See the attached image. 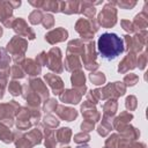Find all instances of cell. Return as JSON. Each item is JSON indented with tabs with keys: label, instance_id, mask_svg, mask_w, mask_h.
<instances>
[{
	"label": "cell",
	"instance_id": "1",
	"mask_svg": "<svg viewBox=\"0 0 148 148\" xmlns=\"http://www.w3.org/2000/svg\"><path fill=\"white\" fill-rule=\"evenodd\" d=\"M97 47H98V51L101 53V57L105 60H109V61L116 59L125 50V45H124L123 39L113 32L102 34L98 38Z\"/></svg>",
	"mask_w": 148,
	"mask_h": 148
},
{
	"label": "cell",
	"instance_id": "2",
	"mask_svg": "<svg viewBox=\"0 0 148 148\" xmlns=\"http://www.w3.org/2000/svg\"><path fill=\"white\" fill-rule=\"evenodd\" d=\"M117 22V8L113 2H108L98 15V24L105 28L113 27Z\"/></svg>",
	"mask_w": 148,
	"mask_h": 148
},
{
	"label": "cell",
	"instance_id": "3",
	"mask_svg": "<svg viewBox=\"0 0 148 148\" xmlns=\"http://www.w3.org/2000/svg\"><path fill=\"white\" fill-rule=\"evenodd\" d=\"M21 1H0V21L5 27L9 28L13 24V9L18 7Z\"/></svg>",
	"mask_w": 148,
	"mask_h": 148
},
{
	"label": "cell",
	"instance_id": "4",
	"mask_svg": "<svg viewBox=\"0 0 148 148\" xmlns=\"http://www.w3.org/2000/svg\"><path fill=\"white\" fill-rule=\"evenodd\" d=\"M75 30L81 35L82 38L92 40L94 34L98 30V25L94 23L92 18L91 20L80 18V20H77V22L75 24Z\"/></svg>",
	"mask_w": 148,
	"mask_h": 148
},
{
	"label": "cell",
	"instance_id": "5",
	"mask_svg": "<svg viewBox=\"0 0 148 148\" xmlns=\"http://www.w3.org/2000/svg\"><path fill=\"white\" fill-rule=\"evenodd\" d=\"M27 47H28L27 40L23 39L22 37H18V36H14L10 39V42L7 44V51L10 52L15 57V60H17L18 57L20 58L23 57Z\"/></svg>",
	"mask_w": 148,
	"mask_h": 148
},
{
	"label": "cell",
	"instance_id": "6",
	"mask_svg": "<svg viewBox=\"0 0 148 148\" xmlns=\"http://www.w3.org/2000/svg\"><path fill=\"white\" fill-rule=\"evenodd\" d=\"M47 67L57 73L62 72L61 65V52L58 47H52L47 53Z\"/></svg>",
	"mask_w": 148,
	"mask_h": 148
},
{
	"label": "cell",
	"instance_id": "7",
	"mask_svg": "<svg viewBox=\"0 0 148 148\" xmlns=\"http://www.w3.org/2000/svg\"><path fill=\"white\" fill-rule=\"evenodd\" d=\"M12 28L15 30L16 34H18V36H23V37H28L29 39H34L35 38V32L32 31V29L30 27H28V24L25 23V21L21 17L18 18H14Z\"/></svg>",
	"mask_w": 148,
	"mask_h": 148
},
{
	"label": "cell",
	"instance_id": "8",
	"mask_svg": "<svg viewBox=\"0 0 148 148\" xmlns=\"http://www.w3.org/2000/svg\"><path fill=\"white\" fill-rule=\"evenodd\" d=\"M67 37H68L67 30H65L64 28H56L45 35V40H47L50 44H54V43L64 42Z\"/></svg>",
	"mask_w": 148,
	"mask_h": 148
},
{
	"label": "cell",
	"instance_id": "9",
	"mask_svg": "<svg viewBox=\"0 0 148 148\" xmlns=\"http://www.w3.org/2000/svg\"><path fill=\"white\" fill-rule=\"evenodd\" d=\"M45 80H46L47 83L51 86V88H52L54 95H60V94L62 92L64 84H62V80H61L59 76L53 75V74H46V75H45Z\"/></svg>",
	"mask_w": 148,
	"mask_h": 148
},
{
	"label": "cell",
	"instance_id": "10",
	"mask_svg": "<svg viewBox=\"0 0 148 148\" xmlns=\"http://www.w3.org/2000/svg\"><path fill=\"white\" fill-rule=\"evenodd\" d=\"M9 61H10V58L9 56L7 54L6 50L3 49H0V79H6V73H9Z\"/></svg>",
	"mask_w": 148,
	"mask_h": 148
},
{
	"label": "cell",
	"instance_id": "11",
	"mask_svg": "<svg viewBox=\"0 0 148 148\" xmlns=\"http://www.w3.org/2000/svg\"><path fill=\"white\" fill-rule=\"evenodd\" d=\"M29 86L32 88V90H35V91H37V92L39 94V97H42L43 99L47 98V96H49V91H47L46 86L42 82V80H39V79L30 80V84H29Z\"/></svg>",
	"mask_w": 148,
	"mask_h": 148
},
{
	"label": "cell",
	"instance_id": "12",
	"mask_svg": "<svg viewBox=\"0 0 148 148\" xmlns=\"http://www.w3.org/2000/svg\"><path fill=\"white\" fill-rule=\"evenodd\" d=\"M84 75L81 71H77V72H74L72 77H71V81H72V84L73 87H75L76 89H80V91H84L86 90V86H84Z\"/></svg>",
	"mask_w": 148,
	"mask_h": 148
},
{
	"label": "cell",
	"instance_id": "13",
	"mask_svg": "<svg viewBox=\"0 0 148 148\" xmlns=\"http://www.w3.org/2000/svg\"><path fill=\"white\" fill-rule=\"evenodd\" d=\"M60 99L65 103H71V104H76L81 99V95L77 94L75 90H66L64 94L60 95Z\"/></svg>",
	"mask_w": 148,
	"mask_h": 148
},
{
	"label": "cell",
	"instance_id": "14",
	"mask_svg": "<svg viewBox=\"0 0 148 148\" xmlns=\"http://www.w3.org/2000/svg\"><path fill=\"white\" fill-rule=\"evenodd\" d=\"M135 67V57L133 53H128L127 57L124 58V60L119 64V68H118V72L120 73H125L126 71L128 69H132Z\"/></svg>",
	"mask_w": 148,
	"mask_h": 148
},
{
	"label": "cell",
	"instance_id": "15",
	"mask_svg": "<svg viewBox=\"0 0 148 148\" xmlns=\"http://www.w3.org/2000/svg\"><path fill=\"white\" fill-rule=\"evenodd\" d=\"M57 113H58V116H59L61 119H65V120H67V121H71V120L75 119L76 116H77V112H76L74 109L64 108V106H58Z\"/></svg>",
	"mask_w": 148,
	"mask_h": 148
},
{
	"label": "cell",
	"instance_id": "16",
	"mask_svg": "<svg viewBox=\"0 0 148 148\" xmlns=\"http://www.w3.org/2000/svg\"><path fill=\"white\" fill-rule=\"evenodd\" d=\"M61 12L66 14L80 13V2L79 1H65L61 2Z\"/></svg>",
	"mask_w": 148,
	"mask_h": 148
},
{
	"label": "cell",
	"instance_id": "17",
	"mask_svg": "<svg viewBox=\"0 0 148 148\" xmlns=\"http://www.w3.org/2000/svg\"><path fill=\"white\" fill-rule=\"evenodd\" d=\"M65 66H66L67 71H73V69L80 68L81 67V62H80V60H79L76 54L67 53V57H66V60H65Z\"/></svg>",
	"mask_w": 148,
	"mask_h": 148
},
{
	"label": "cell",
	"instance_id": "18",
	"mask_svg": "<svg viewBox=\"0 0 148 148\" xmlns=\"http://www.w3.org/2000/svg\"><path fill=\"white\" fill-rule=\"evenodd\" d=\"M22 65H23L24 71H25L29 75H38V74L40 73V66H38L39 64H38V62L35 64L34 60H31V59L25 60L24 62H22Z\"/></svg>",
	"mask_w": 148,
	"mask_h": 148
},
{
	"label": "cell",
	"instance_id": "19",
	"mask_svg": "<svg viewBox=\"0 0 148 148\" xmlns=\"http://www.w3.org/2000/svg\"><path fill=\"white\" fill-rule=\"evenodd\" d=\"M148 16H147V13L146 10L141 12L140 14H138L134 18V22H133V25L134 28L136 27L138 29H145L147 27V23H148Z\"/></svg>",
	"mask_w": 148,
	"mask_h": 148
},
{
	"label": "cell",
	"instance_id": "20",
	"mask_svg": "<svg viewBox=\"0 0 148 148\" xmlns=\"http://www.w3.org/2000/svg\"><path fill=\"white\" fill-rule=\"evenodd\" d=\"M71 135H72V132L68 127H62L57 133V136H58L60 143H68L71 140Z\"/></svg>",
	"mask_w": 148,
	"mask_h": 148
},
{
	"label": "cell",
	"instance_id": "21",
	"mask_svg": "<svg viewBox=\"0 0 148 148\" xmlns=\"http://www.w3.org/2000/svg\"><path fill=\"white\" fill-rule=\"evenodd\" d=\"M43 17H44V15H43L42 10L35 9V10H32V12L30 13V15H29V21H30L32 24H39V23L43 21Z\"/></svg>",
	"mask_w": 148,
	"mask_h": 148
},
{
	"label": "cell",
	"instance_id": "22",
	"mask_svg": "<svg viewBox=\"0 0 148 148\" xmlns=\"http://www.w3.org/2000/svg\"><path fill=\"white\" fill-rule=\"evenodd\" d=\"M116 110H117V103H116V101H109L104 105V117L113 116L114 112H116Z\"/></svg>",
	"mask_w": 148,
	"mask_h": 148
},
{
	"label": "cell",
	"instance_id": "23",
	"mask_svg": "<svg viewBox=\"0 0 148 148\" xmlns=\"http://www.w3.org/2000/svg\"><path fill=\"white\" fill-rule=\"evenodd\" d=\"M90 80L94 84H102L105 82V75L101 72H97V73H91L90 74Z\"/></svg>",
	"mask_w": 148,
	"mask_h": 148
},
{
	"label": "cell",
	"instance_id": "24",
	"mask_svg": "<svg viewBox=\"0 0 148 148\" xmlns=\"http://www.w3.org/2000/svg\"><path fill=\"white\" fill-rule=\"evenodd\" d=\"M9 92H10L13 96H17V95L21 92V86L18 84V82L13 81V82L9 83Z\"/></svg>",
	"mask_w": 148,
	"mask_h": 148
},
{
	"label": "cell",
	"instance_id": "25",
	"mask_svg": "<svg viewBox=\"0 0 148 148\" xmlns=\"http://www.w3.org/2000/svg\"><path fill=\"white\" fill-rule=\"evenodd\" d=\"M43 25L45 27V28H51V27H53V23H54V18H53V16L51 15V14H46V15H44V17H43Z\"/></svg>",
	"mask_w": 148,
	"mask_h": 148
},
{
	"label": "cell",
	"instance_id": "26",
	"mask_svg": "<svg viewBox=\"0 0 148 148\" xmlns=\"http://www.w3.org/2000/svg\"><path fill=\"white\" fill-rule=\"evenodd\" d=\"M120 23H121V27H123L124 30H126V31H128V32H134V31H135V28H134L133 23L130 22L128 20H121Z\"/></svg>",
	"mask_w": 148,
	"mask_h": 148
},
{
	"label": "cell",
	"instance_id": "27",
	"mask_svg": "<svg viewBox=\"0 0 148 148\" xmlns=\"http://www.w3.org/2000/svg\"><path fill=\"white\" fill-rule=\"evenodd\" d=\"M89 139H90V136H89V134H87V133H79V134H76V135L74 136V140H75V142H77V143L88 142Z\"/></svg>",
	"mask_w": 148,
	"mask_h": 148
},
{
	"label": "cell",
	"instance_id": "28",
	"mask_svg": "<svg viewBox=\"0 0 148 148\" xmlns=\"http://www.w3.org/2000/svg\"><path fill=\"white\" fill-rule=\"evenodd\" d=\"M113 3L119 6L120 8H124V9H131L136 5L135 1H132V2H130V1H118V2H113Z\"/></svg>",
	"mask_w": 148,
	"mask_h": 148
},
{
	"label": "cell",
	"instance_id": "29",
	"mask_svg": "<svg viewBox=\"0 0 148 148\" xmlns=\"http://www.w3.org/2000/svg\"><path fill=\"white\" fill-rule=\"evenodd\" d=\"M44 123H45V125H50L51 127H56V126L59 125V120H57L53 116H50V114L45 117Z\"/></svg>",
	"mask_w": 148,
	"mask_h": 148
},
{
	"label": "cell",
	"instance_id": "30",
	"mask_svg": "<svg viewBox=\"0 0 148 148\" xmlns=\"http://www.w3.org/2000/svg\"><path fill=\"white\" fill-rule=\"evenodd\" d=\"M57 145L53 134H46V139H45V146L46 148H54Z\"/></svg>",
	"mask_w": 148,
	"mask_h": 148
},
{
	"label": "cell",
	"instance_id": "31",
	"mask_svg": "<svg viewBox=\"0 0 148 148\" xmlns=\"http://www.w3.org/2000/svg\"><path fill=\"white\" fill-rule=\"evenodd\" d=\"M12 76L13 77H18V79H21V77H23L24 76V72L17 66V65H15L13 68H12Z\"/></svg>",
	"mask_w": 148,
	"mask_h": 148
},
{
	"label": "cell",
	"instance_id": "32",
	"mask_svg": "<svg viewBox=\"0 0 148 148\" xmlns=\"http://www.w3.org/2000/svg\"><path fill=\"white\" fill-rule=\"evenodd\" d=\"M126 108L130 110H134L136 108V98L134 96H128L126 98Z\"/></svg>",
	"mask_w": 148,
	"mask_h": 148
},
{
	"label": "cell",
	"instance_id": "33",
	"mask_svg": "<svg viewBox=\"0 0 148 148\" xmlns=\"http://www.w3.org/2000/svg\"><path fill=\"white\" fill-rule=\"evenodd\" d=\"M124 81H125L127 84H130V86H134V84L136 83V81H138V76L134 75V74H128V75L125 76Z\"/></svg>",
	"mask_w": 148,
	"mask_h": 148
},
{
	"label": "cell",
	"instance_id": "34",
	"mask_svg": "<svg viewBox=\"0 0 148 148\" xmlns=\"http://www.w3.org/2000/svg\"><path fill=\"white\" fill-rule=\"evenodd\" d=\"M81 128H82L83 131H91V130L94 128V121H91V120H86V121H83V123L81 124Z\"/></svg>",
	"mask_w": 148,
	"mask_h": 148
},
{
	"label": "cell",
	"instance_id": "35",
	"mask_svg": "<svg viewBox=\"0 0 148 148\" xmlns=\"http://www.w3.org/2000/svg\"><path fill=\"white\" fill-rule=\"evenodd\" d=\"M56 102H57V101H54V99H50V101H49V104L45 105V112H51V111H52L51 108H54V109H56V106H57V103H56Z\"/></svg>",
	"mask_w": 148,
	"mask_h": 148
},
{
	"label": "cell",
	"instance_id": "36",
	"mask_svg": "<svg viewBox=\"0 0 148 148\" xmlns=\"http://www.w3.org/2000/svg\"><path fill=\"white\" fill-rule=\"evenodd\" d=\"M138 65H140L139 67H140L141 69H143V68H145V66H146V54H141V57H139Z\"/></svg>",
	"mask_w": 148,
	"mask_h": 148
},
{
	"label": "cell",
	"instance_id": "37",
	"mask_svg": "<svg viewBox=\"0 0 148 148\" xmlns=\"http://www.w3.org/2000/svg\"><path fill=\"white\" fill-rule=\"evenodd\" d=\"M5 84H6V81L3 79H0V98L3 96V90H5Z\"/></svg>",
	"mask_w": 148,
	"mask_h": 148
},
{
	"label": "cell",
	"instance_id": "38",
	"mask_svg": "<svg viewBox=\"0 0 148 148\" xmlns=\"http://www.w3.org/2000/svg\"><path fill=\"white\" fill-rule=\"evenodd\" d=\"M79 148H90V147H88V146H81V147H79Z\"/></svg>",
	"mask_w": 148,
	"mask_h": 148
},
{
	"label": "cell",
	"instance_id": "39",
	"mask_svg": "<svg viewBox=\"0 0 148 148\" xmlns=\"http://www.w3.org/2000/svg\"><path fill=\"white\" fill-rule=\"evenodd\" d=\"M1 35H2V28L0 27V36H1Z\"/></svg>",
	"mask_w": 148,
	"mask_h": 148
}]
</instances>
